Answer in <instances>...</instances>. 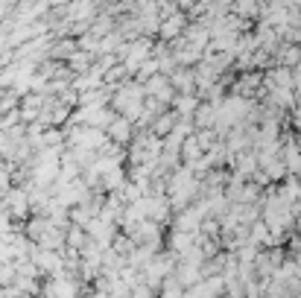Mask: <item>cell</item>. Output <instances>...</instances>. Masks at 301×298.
I'll return each mask as SVG.
<instances>
[{"label": "cell", "instance_id": "1", "mask_svg": "<svg viewBox=\"0 0 301 298\" xmlns=\"http://www.w3.org/2000/svg\"><path fill=\"white\" fill-rule=\"evenodd\" d=\"M199 123L205 126H211V123H217V111H214V105H199V114H196Z\"/></svg>", "mask_w": 301, "mask_h": 298}, {"label": "cell", "instance_id": "2", "mask_svg": "<svg viewBox=\"0 0 301 298\" xmlns=\"http://www.w3.org/2000/svg\"><path fill=\"white\" fill-rule=\"evenodd\" d=\"M301 62V50L298 47H286L284 50V65L286 67H295Z\"/></svg>", "mask_w": 301, "mask_h": 298}]
</instances>
